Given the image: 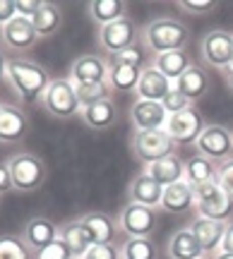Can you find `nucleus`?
I'll list each match as a JSON object with an SVG mask.
<instances>
[{"label": "nucleus", "instance_id": "obj_1", "mask_svg": "<svg viewBox=\"0 0 233 259\" xmlns=\"http://www.w3.org/2000/svg\"><path fill=\"white\" fill-rule=\"evenodd\" d=\"M8 84L24 103H38L48 92L53 77L48 74L44 65L27 60V58H8Z\"/></svg>", "mask_w": 233, "mask_h": 259}, {"label": "nucleus", "instance_id": "obj_2", "mask_svg": "<svg viewBox=\"0 0 233 259\" xmlns=\"http://www.w3.org/2000/svg\"><path fill=\"white\" fill-rule=\"evenodd\" d=\"M144 46L149 48L154 56L161 53H171V51H185L187 41H190V29L171 17H159L151 19L144 27Z\"/></svg>", "mask_w": 233, "mask_h": 259}, {"label": "nucleus", "instance_id": "obj_3", "mask_svg": "<svg viewBox=\"0 0 233 259\" xmlns=\"http://www.w3.org/2000/svg\"><path fill=\"white\" fill-rule=\"evenodd\" d=\"M8 166H10V173H12L15 192H22V194L36 192L38 187H44V183L48 178V168L44 163V158H38L36 154H29V151H19L15 156H10Z\"/></svg>", "mask_w": 233, "mask_h": 259}, {"label": "nucleus", "instance_id": "obj_4", "mask_svg": "<svg viewBox=\"0 0 233 259\" xmlns=\"http://www.w3.org/2000/svg\"><path fill=\"white\" fill-rule=\"evenodd\" d=\"M41 101H44V111H46L51 118H58V120H70V118H77V115L82 113V103H80V96H77V87L72 84L70 77H58V79H53Z\"/></svg>", "mask_w": 233, "mask_h": 259}, {"label": "nucleus", "instance_id": "obj_5", "mask_svg": "<svg viewBox=\"0 0 233 259\" xmlns=\"http://www.w3.org/2000/svg\"><path fill=\"white\" fill-rule=\"evenodd\" d=\"M192 190H195L197 216H205V219H212V221H219V223L233 221V197L216 180L205 183V185H197Z\"/></svg>", "mask_w": 233, "mask_h": 259}, {"label": "nucleus", "instance_id": "obj_6", "mask_svg": "<svg viewBox=\"0 0 233 259\" xmlns=\"http://www.w3.org/2000/svg\"><path fill=\"white\" fill-rule=\"evenodd\" d=\"M130 151L132 156L142 161L144 166L157 163L161 158L176 156V142L168 137L166 130H149V132H135L130 139Z\"/></svg>", "mask_w": 233, "mask_h": 259}, {"label": "nucleus", "instance_id": "obj_7", "mask_svg": "<svg viewBox=\"0 0 233 259\" xmlns=\"http://www.w3.org/2000/svg\"><path fill=\"white\" fill-rule=\"evenodd\" d=\"M118 228L128 238H149L151 233L159 228V209L128 202L121 209Z\"/></svg>", "mask_w": 233, "mask_h": 259}, {"label": "nucleus", "instance_id": "obj_8", "mask_svg": "<svg viewBox=\"0 0 233 259\" xmlns=\"http://www.w3.org/2000/svg\"><path fill=\"white\" fill-rule=\"evenodd\" d=\"M137 24L132 22L128 15L121 19H115L111 24H103L99 29V46L108 53V56H115V53H123L128 48L137 46Z\"/></svg>", "mask_w": 233, "mask_h": 259}, {"label": "nucleus", "instance_id": "obj_9", "mask_svg": "<svg viewBox=\"0 0 233 259\" xmlns=\"http://www.w3.org/2000/svg\"><path fill=\"white\" fill-rule=\"evenodd\" d=\"M205 118L197 108H187L183 113H176V115H168L166 120V132L168 137L176 142V147H192L197 144L200 135L205 132Z\"/></svg>", "mask_w": 233, "mask_h": 259}, {"label": "nucleus", "instance_id": "obj_10", "mask_svg": "<svg viewBox=\"0 0 233 259\" xmlns=\"http://www.w3.org/2000/svg\"><path fill=\"white\" fill-rule=\"evenodd\" d=\"M195 147L197 154L212 158L214 163H224L233 158V132L224 125H207Z\"/></svg>", "mask_w": 233, "mask_h": 259}, {"label": "nucleus", "instance_id": "obj_11", "mask_svg": "<svg viewBox=\"0 0 233 259\" xmlns=\"http://www.w3.org/2000/svg\"><path fill=\"white\" fill-rule=\"evenodd\" d=\"M200 53H202V60L209 67L226 70L233 63V34L224 31V29H212L209 34L202 36Z\"/></svg>", "mask_w": 233, "mask_h": 259}, {"label": "nucleus", "instance_id": "obj_12", "mask_svg": "<svg viewBox=\"0 0 233 259\" xmlns=\"http://www.w3.org/2000/svg\"><path fill=\"white\" fill-rule=\"evenodd\" d=\"M70 79L75 87H94V84L108 82V60L94 53L75 58L70 67Z\"/></svg>", "mask_w": 233, "mask_h": 259}, {"label": "nucleus", "instance_id": "obj_13", "mask_svg": "<svg viewBox=\"0 0 233 259\" xmlns=\"http://www.w3.org/2000/svg\"><path fill=\"white\" fill-rule=\"evenodd\" d=\"M0 38L15 53H27L38 44V34L31 24V19L19 17V15L12 22H8L5 27H0Z\"/></svg>", "mask_w": 233, "mask_h": 259}, {"label": "nucleus", "instance_id": "obj_14", "mask_svg": "<svg viewBox=\"0 0 233 259\" xmlns=\"http://www.w3.org/2000/svg\"><path fill=\"white\" fill-rule=\"evenodd\" d=\"M130 120L135 132H149V130H164L168 120V113L164 108V103L159 101H137L130 108Z\"/></svg>", "mask_w": 233, "mask_h": 259}, {"label": "nucleus", "instance_id": "obj_15", "mask_svg": "<svg viewBox=\"0 0 233 259\" xmlns=\"http://www.w3.org/2000/svg\"><path fill=\"white\" fill-rule=\"evenodd\" d=\"M60 238V228L51 221L48 216H34L24 223V231H22V240L27 242V247L34 254L41 252L44 247H48L51 242H56Z\"/></svg>", "mask_w": 233, "mask_h": 259}, {"label": "nucleus", "instance_id": "obj_16", "mask_svg": "<svg viewBox=\"0 0 233 259\" xmlns=\"http://www.w3.org/2000/svg\"><path fill=\"white\" fill-rule=\"evenodd\" d=\"M159 211L161 213H187L195 211V190L187 180H180L176 185L164 187V197L159 204Z\"/></svg>", "mask_w": 233, "mask_h": 259}, {"label": "nucleus", "instance_id": "obj_17", "mask_svg": "<svg viewBox=\"0 0 233 259\" xmlns=\"http://www.w3.org/2000/svg\"><path fill=\"white\" fill-rule=\"evenodd\" d=\"M192 235L197 238L200 247L205 254H214V252H221V242H224V233H226V223L212 221V219H205V216H195L192 223L187 226Z\"/></svg>", "mask_w": 233, "mask_h": 259}, {"label": "nucleus", "instance_id": "obj_18", "mask_svg": "<svg viewBox=\"0 0 233 259\" xmlns=\"http://www.w3.org/2000/svg\"><path fill=\"white\" fill-rule=\"evenodd\" d=\"M29 132V115L17 106L3 103L0 108V142L15 144Z\"/></svg>", "mask_w": 233, "mask_h": 259}, {"label": "nucleus", "instance_id": "obj_19", "mask_svg": "<svg viewBox=\"0 0 233 259\" xmlns=\"http://www.w3.org/2000/svg\"><path fill=\"white\" fill-rule=\"evenodd\" d=\"M80 221L89 228V233L94 235V242L96 245H115V238H118V219H113L111 213L106 211H87L82 213Z\"/></svg>", "mask_w": 233, "mask_h": 259}, {"label": "nucleus", "instance_id": "obj_20", "mask_svg": "<svg viewBox=\"0 0 233 259\" xmlns=\"http://www.w3.org/2000/svg\"><path fill=\"white\" fill-rule=\"evenodd\" d=\"M128 197H130L132 204H142V206L159 209L161 197H164V187L159 185V183L151 176H147V173L142 170L140 176L132 178L130 187H128Z\"/></svg>", "mask_w": 233, "mask_h": 259}, {"label": "nucleus", "instance_id": "obj_21", "mask_svg": "<svg viewBox=\"0 0 233 259\" xmlns=\"http://www.w3.org/2000/svg\"><path fill=\"white\" fill-rule=\"evenodd\" d=\"M173 89V82L166 79L164 74L159 72L157 67H144L140 74V84H137V96L142 101H164Z\"/></svg>", "mask_w": 233, "mask_h": 259}, {"label": "nucleus", "instance_id": "obj_22", "mask_svg": "<svg viewBox=\"0 0 233 259\" xmlns=\"http://www.w3.org/2000/svg\"><path fill=\"white\" fill-rule=\"evenodd\" d=\"M80 118L87 127L92 130H108L118 122V108L111 99H101V101H94L89 106H84Z\"/></svg>", "mask_w": 233, "mask_h": 259}, {"label": "nucleus", "instance_id": "obj_23", "mask_svg": "<svg viewBox=\"0 0 233 259\" xmlns=\"http://www.w3.org/2000/svg\"><path fill=\"white\" fill-rule=\"evenodd\" d=\"M144 173L154 178L161 187L176 185V183H180V180H185V161L176 154V156L161 158V161H157V163L144 166Z\"/></svg>", "mask_w": 233, "mask_h": 259}, {"label": "nucleus", "instance_id": "obj_24", "mask_svg": "<svg viewBox=\"0 0 233 259\" xmlns=\"http://www.w3.org/2000/svg\"><path fill=\"white\" fill-rule=\"evenodd\" d=\"M176 89L185 96L187 101L195 103L209 92V74H207V70L202 65H192V67L176 82Z\"/></svg>", "mask_w": 233, "mask_h": 259}, {"label": "nucleus", "instance_id": "obj_25", "mask_svg": "<svg viewBox=\"0 0 233 259\" xmlns=\"http://www.w3.org/2000/svg\"><path fill=\"white\" fill-rule=\"evenodd\" d=\"M166 252H168V259H202L205 252L200 247L197 238L192 235L190 228H180L171 235V240L166 245Z\"/></svg>", "mask_w": 233, "mask_h": 259}, {"label": "nucleus", "instance_id": "obj_26", "mask_svg": "<svg viewBox=\"0 0 233 259\" xmlns=\"http://www.w3.org/2000/svg\"><path fill=\"white\" fill-rule=\"evenodd\" d=\"M192 65L195 63H192V58L187 56V51H171V53H161V56L154 58L151 67H157L166 79H171V82L176 84Z\"/></svg>", "mask_w": 233, "mask_h": 259}, {"label": "nucleus", "instance_id": "obj_27", "mask_svg": "<svg viewBox=\"0 0 233 259\" xmlns=\"http://www.w3.org/2000/svg\"><path fill=\"white\" fill-rule=\"evenodd\" d=\"M60 238H63L65 245L70 247L72 257H84L87 250H89L92 245H96V242H94V235L89 233V228H87L80 219L60 226Z\"/></svg>", "mask_w": 233, "mask_h": 259}, {"label": "nucleus", "instance_id": "obj_28", "mask_svg": "<svg viewBox=\"0 0 233 259\" xmlns=\"http://www.w3.org/2000/svg\"><path fill=\"white\" fill-rule=\"evenodd\" d=\"M142 67L140 65H111L108 63V87L111 92L130 94L137 92Z\"/></svg>", "mask_w": 233, "mask_h": 259}, {"label": "nucleus", "instance_id": "obj_29", "mask_svg": "<svg viewBox=\"0 0 233 259\" xmlns=\"http://www.w3.org/2000/svg\"><path fill=\"white\" fill-rule=\"evenodd\" d=\"M216 170H219V163H214L212 158L202 156V154L185 158V180L192 187L216 180Z\"/></svg>", "mask_w": 233, "mask_h": 259}, {"label": "nucleus", "instance_id": "obj_30", "mask_svg": "<svg viewBox=\"0 0 233 259\" xmlns=\"http://www.w3.org/2000/svg\"><path fill=\"white\" fill-rule=\"evenodd\" d=\"M31 24L36 29L38 38H48L60 29V24H63V12H60V8H58L56 3H44L41 10L34 15Z\"/></svg>", "mask_w": 233, "mask_h": 259}, {"label": "nucleus", "instance_id": "obj_31", "mask_svg": "<svg viewBox=\"0 0 233 259\" xmlns=\"http://www.w3.org/2000/svg\"><path fill=\"white\" fill-rule=\"evenodd\" d=\"M87 12L99 27H103V24H111L115 19L125 17V3H121V0H94V3H89Z\"/></svg>", "mask_w": 233, "mask_h": 259}, {"label": "nucleus", "instance_id": "obj_32", "mask_svg": "<svg viewBox=\"0 0 233 259\" xmlns=\"http://www.w3.org/2000/svg\"><path fill=\"white\" fill-rule=\"evenodd\" d=\"M123 259H159L157 245L151 238H128L121 245Z\"/></svg>", "mask_w": 233, "mask_h": 259}, {"label": "nucleus", "instance_id": "obj_33", "mask_svg": "<svg viewBox=\"0 0 233 259\" xmlns=\"http://www.w3.org/2000/svg\"><path fill=\"white\" fill-rule=\"evenodd\" d=\"M0 259H34V252L27 247L22 235L3 233L0 235Z\"/></svg>", "mask_w": 233, "mask_h": 259}, {"label": "nucleus", "instance_id": "obj_34", "mask_svg": "<svg viewBox=\"0 0 233 259\" xmlns=\"http://www.w3.org/2000/svg\"><path fill=\"white\" fill-rule=\"evenodd\" d=\"M108 94H111V87H108V82L94 84V87H77V96H80L82 108H84V106H89V103H94V101L108 99Z\"/></svg>", "mask_w": 233, "mask_h": 259}, {"label": "nucleus", "instance_id": "obj_35", "mask_svg": "<svg viewBox=\"0 0 233 259\" xmlns=\"http://www.w3.org/2000/svg\"><path fill=\"white\" fill-rule=\"evenodd\" d=\"M164 108H166L168 115H176V113H183L187 111V108H192V101H187L183 94L176 89V84H173V89H171V94H168L166 99H164Z\"/></svg>", "mask_w": 233, "mask_h": 259}, {"label": "nucleus", "instance_id": "obj_36", "mask_svg": "<svg viewBox=\"0 0 233 259\" xmlns=\"http://www.w3.org/2000/svg\"><path fill=\"white\" fill-rule=\"evenodd\" d=\"M34 259H72V252H70V247L65 245L63 238H58L56 242H51L48 247H44L41 252H36Z\"/></svg>", "mask_w": 233, "mask_h": 259}, {"label": "nucleus", "instance_id": "obj_37", "mask_svg": "<svg viewBox=\"0 0 233 259\" xmlns=\"http://www.w3.org/2000/svg\"><path fill=\"white\" fill-rule=\"evenodd\" d=\"M178 8L183 10L185 15H209V12H214L216 10V3L214 0H180L178 3Z\"/></svg>", "mask_w": 233, "mask_h": 259}, {"label": "nucleus", "instance_id": "obj_38", "mask_svg": "<svg viewBox=\"0 0 233 259\" xmlns=\"http://www.w3.org/2000/svg\"><path fill=\"white\" fill-rule=\"evenodd\" d=\"M82 259H123L118 245H92Z\"/></svg>", "mask_w": 233, "mask_h": 259}, {"label": "nucleus", "instance_id": "obj_39", "mask_svg": "<svg viewBox=\"0 0 233 259\" xmlns=\"http://www.w3.org/2000/svg\"><path fill=\"white\" fill-rule=\"evenodd\" d=\"M216 183L224 187L226 192L233 197V158L219 163V170H216Z\"/></svg>", "mask_w": 233, "mask_h": 259}, {"label": "nucleus", "instance_id": "obj_40", "mask_svg": "<svg viewBox=\"0 0 233 259\" xmlns=\"http://www.w3.org/2000/svg\"><path fill=\"white\" fill-rule=\"evenodd\" d=\"M108 63L111 65H142V53L137 46H132V48H128V51H123V53L111 56Z\"/></svg>", "mask_w": 233, "mask_h": 259}, {"label": "nucleus", "instance_id": "obj_41", "mask_svg": "<svg viewBox=\"0 0 233 259\" xmlns=\"http://www.w3.org/2000/svg\"><path fill=\"white\" fill-rule=\"evenodd\" d=\"M15 5H17V15L19 17H27V19H34L38 10H41V0H15Z\"/></svg>", "mask_w": 233, "mask_h": 259}, {"label": "nucleus", "instance_id": "obj_42", "mask_svg": "<svg viewBox=\"0 0 233 259\" xmlns=\"http://www.w3.org/2000/svg\"><path fill=\"white\" fill-rule=\"evenodd\" d=\"M17 17V5L15 0H0V27H5L8 22Z\"/></svg>", "mask_w": 233, "mask_h": 259}, {"label": "nucleus", "instance_id": "obj_43", "mask_svg": "<svg viewBox=\"0 0 233 259\" xmlns=\"http://www.w3.org/2000/svg\"><path fill=\"white\" fill-rule=\"evenodd\" d=\"M10 190H15V187H12V173H10V166L8 163H0V197L8 194Z\"/></svg>", "mask_w": 233, "mask_h": 259}, {"label": "nucleus", "instance_id": "obj_44", "mask_svg": "<svg viewBox=\"0 0 233 259\" xmlns=\"http://www.w3.org/2000/svg\"><path fill=\"white\" fill-rule=\"evenodd\" d=\"M221 252H231V254H233V221L226 223V233H224V242H221Z\"/></svg>", "mask_w": 233, "mask_h": 259}, {"label": "nucleus", "instance_id": "obj_45", "mask_svg": "<svg viewBox=\"0 0 233 259\" xmlns=\"http://www.w3.org/2000/svg\"><path fill=\"white\" fill-rule=\"evenodd\" d=\"M5 74H8V58L3 56V51H0V82L5 79Z\"/></svg>", "mask_w": 233, "mask_h": 259}, {"label": "nucleus", "instance_id": "obj_46", "mask_svg": "<svg viewBox=\"0 0 233 259\" xmlns=\"http://www.w3.org/2000/svg\"><path fill=\"white\" fill-rule=\"evenodd\" d=\"M224 74H226V84H228V89H231L233 92V63L228 65V67H226L224 70Z\"/></svg>", "mask_w": 233, "mask_h": 259}, {"label": "nucleus", "instance_id": "obj_47", "mask_svg": "<svg viewBox=\"0 0 233 259\" xmlns=\"http://www.w3.org/2000/svg\"><path fill=\"white\" fill-rule=\"evenodd\" d=\"M214 259H233V254H231V252H216Z\"/></svg>", "mask_w": 233, "mask_h": 259}, {"label": "nucleus", "instance_id": "obj_48", "mask_svg": "<svg viewBox=\"0 0 233 259\" xmlns=\"http://www.w3.org/2000/svg\"><path fill=\"white\" fill-rule=\"evenodd\" d=\"M72 259H82V257H72Z\"/></svg>", "mask_w": 233, "mask_h": 259}, {"label": "nucleus", "instance_id": "obj_49", "mask_svg": "<svg viewBox=\"0 0 233 259\" xmlns=\"http://www.w3.org/2000/svg\"><path fill=\"white\" fill-rule=\"evenodd\" d=\"M0 108H3V103H0Z\"/></svg>", "mask_w": 233, "mask_h": 259}, {"label": "nucleus", "instance_id": "obj_50", "mask_svg": "<svg viewBox=\"0 0 233 259\" xmlns=\"http://www.w3.org/2000/svg\"><path fill=\"white\" fill-rule=\"evenodd\" d=\"M202 259H207V257H202Z\"/></svg>", "mask_w": 233, "mask_h": 259}]
</instances>
